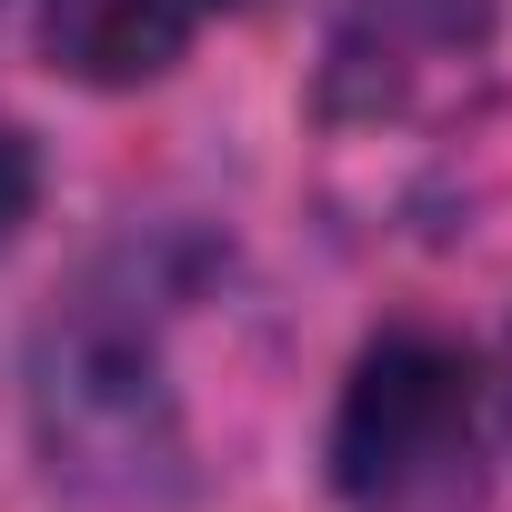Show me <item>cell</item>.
<instances>
[{
    "label": "cell",
    "instance_id": "cell-1",
    "mask_svg": "<svg viewBox=\"0 0 512 512\" xmlns=\"http://www.w3.org/2000/svg\"><path fill=\"white\" fill-rule=\"evenodd\" d=\"M472 402L482 372L462 342L402 322L382 332L332 412V492L352 512H462L472 502Z\"/></svg>",
    "mask_w": 512,
    "mask_h": 512
},
{
    "label": "cell",
    "instance_id": "cell-2",
    "mask_svg": "<svg viewBox=\"0 0 512 512\" xmlns=\"http://www.w3.org/2000/svg\"><path fill=\"white\" fill-rule=\"evenodd\" d=\"M41 452L71 492H111V502L181 492V412L141 322L81 302L41 332Z\"/></svg>",
    "mask_w": 512,
    "mask_h": 512
},
{
    "label": "cell",
    "instance_id": "cell-3",
    "mask_svg": "<svg viewBox=\"0 0 512 512\" xmlns=\"http://www.w3.org/2000/svg\"><path fill=\"white\" fill-rule=\"evenodd\" d=\"M221 11H241V0H41V51H51V71H71L91 91H141Z\"/></svg>",
    "mask_w": 512,
    "mask_h": 512
},
{
    "label": "cell",
    "instance_id": "cell-4",
    "mask_svg": "<svg viewBox=\"0 0 512 512\" xmlns=\"http://www.w3.org/2000/svg\"><path fill=\"white\" fill-rule=\"evenodd\" d=\"M31 201H41V151H31L11 121H0V241L31 221Z\"/></svg>",
    "mask_w": 512,
    "mask_h": 512
},
{
    "label": "cell",
    "instance_id": "cell-5",
    "mask_svg": "<svg viewBox=\"0 0 512 512\" xmlns=\"http://www.w3.org/2000/svg\"><path fill=\"white\" fill-rule=\"evenodd\" d=\"M502 402H512V342H502Z\"/></svg>",
    "mask_w": 512,
    "mask_h": 512
}]
</instances>
